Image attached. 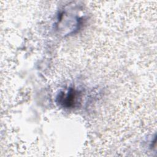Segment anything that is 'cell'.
I'll return each instance as SVG.
<instances>
[{
    "instance_id": "obj_1",
    "label": "cell",
    "mask_w": 157,
    "mask_h": 157,
    "mask_svg": "<svg viewBox=\"0 0 157 157\" xmlns=\"http://www.w3.org/2000/svg\"><path fill=\"white\" fill-rule=\"evenodd\" d=\"M81 99V93L73 88H69L66 91L59 92L58 94L56 101L61 107L66 109L75 107Z\"/></svg>"
}]
</instances>
